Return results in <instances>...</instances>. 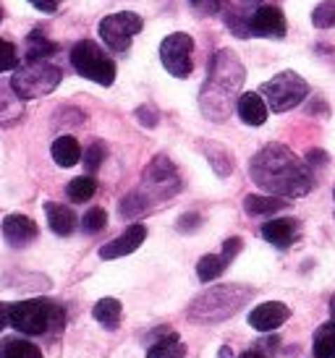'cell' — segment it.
Here are the masks:
<instances>
[{
    "label": "cell",
    "instance_id": "obj_1",
    "mask_svg": "<svg viewBox=\"0 0 335 358\" xmlns=\"http://www.w3.org/2000/svg\"><path fill=\"white\" fill-rule=\"evenodd\" d=\"M249 176L257 186L273 196L296 199L315 189V176L306 162L283 144H267L249 162Z\"/></svg>",
    "mask_w": 335,
    "mask_h": 358
},
{
    "label": "cell",
    "instance_id": "obj_2",
    "mask_svg": "<svg viewBox=\"0 0 335 358\" xmlns=\"http://www.w3.org/2000/svg\"><path fill=\"white\" fill-rule=\"evenodd\" d=\"M244 79H247V71L236 52L228 48L217 50L210 58L207 81L199 92V108L205 113V118L215 120V123L228 120L238 92L244 87Z\"/></svg>",
    "mask_w": 335,
    "mask_h": 358
},
{
    "label": "cell",
    "instance_id": "obj_3",
    "mask_svg": "<svg viewBox=\"0 0 335 358\" xmlns=\"http://www.w3.org/2000/svg\"><path fill=\"white\" fill-rule=\"evenodd\" d=\"M8 324L21 335L40 338V335H58L66 327V308L50 299H27L8 303Z\"/></svg>",
    "mask_w": 335,
    "mask_h": 358
},
{
    "label": "cell",
    "instance_id": "obj_4",
    "mask_svg": "<svg viewBox=\"0 0 335 358\" xmlns=\"http://www.w3.org/2000/svg\"><path fill=\"white\" fill-rule=\"evenodd\" d=\"M252 296H254V288H247V285H215V288L205 290L202 296L191 301L189 319L202 322V324H207V322L210 324L226 322L244 303H249Z\"/></svg>",
    "mask_w": 335,
    "mask_h": 358
},
{
    "label": "cell",
    "instance_id": "obj_5",
    "mask_svg": "<svg viewBox=\"0 0 335 358\" xmlns=\"http://www.w3.org/2000/svg\"><path fill=\"white\" fill-rule=\"evenodd\" d=\"M60 79H63V71L50 63V60H27L21 69H16L13 73V90L21 100H40L48 97L50 92L58 90Z\"/></svg>",
    "mask_w": 335,
    "mask_h": 358
},
{
    "label": "cell",
    "instance_id": "obj_6",
    "mask_svg": "<svg viewBox=\"0 0 335 358\" xmlns=\"http://www.w3.org/2000/svg\"><path fill=\"white\" fill-rule=\"evenodd\" d=\"M71 66L81 79L95 81L100 87H110L116 81V63L95 40H81L71 48Z\"/></svg>",
    "mask_w": 335,
    "mask_h": 358
},
{
    "label": "cell",
    "instance_id": "obj_7",
    "mask_svg": "<svg viewBox=\"0 0 335 358\" xmlns=\"http://www.w3.org/2000/svg\"><path fill=\"white\" fill-rule=\"evenodd\" d=\"M259 94L265 97L267 108L273 113H286V110H294L296 105H301L306 100L309 84L294 71H283V73L273 76L270 81H265L259 87Z\"/></svg>",
    "mask_w": 335,
    "mask_h": 358
},
{
    "label": "cell",
    "instance_id": "obj_8",
    "mask_svg": "<svg viewBox=\"0 0 335 358\" xmlns=\"http://www.w3.org/2000/svg\"><path fill=\"white\" fill-rule=\"evenodd\" d=\"M139 189L147 194V199L152 201V204L176 196L178 191H181V178H178L176 165H173L165 155H158V157L144 168V176H142V186H139Z\"/></svg>",
    "mask_w": 335,
    "mask_h": 358
},
{
    "label": "cell",
    "instance_id": "obj_9",
    "mask_svg": "<svg viewBox=\"0 0 335 358\" xmlns=\"http://www.w3.org/2000/svg\"><path fill=\"white\" fill-rule=\"evenodd\" d=\"M142 29H144V19L134 10H121V13L105 16L97 27L102 42L116 52H126L131 48L134 34H139Z\"/></svg>",
    "mask_w": 335,
    "mask_h": 358
},
{
    "label": "cell",
    "instance_id": "obj_10",
    "mask_svg": "<svg viewBox=\"0 0 335 358\" xmlns=\"http://www.w3.org/2000/svg\"><path fill=\"white\" fill-rule=\"evenodd\" d=\"M191 52H194V40L186 31L168 34L165 40L160 42V60H163L168 73H173L176 79H186L191 73V69H194Z\"/></svg>",
    "mask_w": 335,
    "mask_h": 358
},
{
    "label": "cell",
    "instance_id": "obj_11",
    "mask_svg": "<svg viewBox=\"0 0 335 358\" xmlns=\"http://www.w3.org/2000/svg\"><path fill=\"white\" fill-rule=\"evenodd\" d=\"M286 16L275 6H262L254 13L244 16V34L241 37H262V40H283L286 37Z\"/></svg>",
    "mask_w": 335,
    "mask_h": 358
},
{
    "label": "cell",
    "instance_id": "obj_12",
    "mask_svg": "<svg viewBox=\"0 0 335 358\" xmlns=\"http://www.w3.org/2000/svg\"><path fill=\"white\" fill-rule=\"evenodd\" d=\"M241 246H244L241 238H228L226 243H223V251H220V254H205V257L197 262V278L202 280V282L217 280L228 269V264L233 262V257L241 251Z\"/></svg>",
    "mask_w": 335,
    "mask_h": 358
},
{
    "label": "cell",
    "instance_id": "obj_13",
    "mask_svg": "<svg viewBox=\"0 0 335 358\" xmlns=\"http://www.w3.org/2000/svg\"><path fill=\"white\" fill-rule=\"evenodd\" d=\"M0 230H3V238H6V243H8V246H13V249H24V246H27V243H32V241L37 238V233H40L37 222H34L32 217H27V215H19V212L6 215V217H3V225H0Z\"/></svg>",
    "mask_w": 335,
    "mask_h": 358
},
{
    "label": "cell",
    "instance_id": "obj_14",
    "mask_svg": "<svg viewBox=\"0 0 335 358\" xmlns=\"http://www.w3.org/2000/svg\"><path fill=\"white\" fill-rule=\"evenodd\" d=\"M288 319H291V308L286 303H280V301H265V303L252 308L249 324L257 332H275L280 324H286Z\"/></svg>",
    "mask_w": 335,
    "mask_h": 358
},
{
    "label": "cell",
    "instance_id": "obj_15",
    "mask_svg": "<svg viewBox=\"0 0 335 358\" xmlns=\"http://www.w3.org/2000/svg\"><path fill=\"white\" fill-rule=\"evenodd\" d=\"M144 241H147V225L134 222V225H128V228L121 233L118 238L110 241V243H105V246L100 249V259H121V257H126V254H134Z\"/></svg>",
    "mask_w": 335,
    "mask_h": 358
},
{
    "label": "cell",
    "instance_id": "obj_16",
    "mask_svg": "<svg viewBox=\"0 0 335 358\" xmlns=\"http://www.w3.org/2000/svg\"><path fill=\"white\" fill-rule=\"evenodd\" d=\"M24 102L11 79H0V129H8V126H16L21 118H24Z\"/></svg>",
    "mask_w": 335,
    "mask_h": 358
},
{
    "label": "cell",
    "instance_id": "obj_17",
    "mask_svg": "<svg viewBox=\"0 0 335 358\" xmlns=\"http://www.w3.org/2000/svg\"><path fill=\"white\" fill-rule=\"evenodd\" d=\"M259 233H262V238H265L267 243H273L275 249H288L296 241V236H299V222H296L294 217L267 220Z\"/></svg>",
    "mask_w": 335,
    "mask_h": 358
},
{
    "label": "cell",
    "instance_id": "obj_18",
    "mask_svg": "<svg viewBox=\"0 0 335 358\" xmlns=\"http://www.w3.org/2000/svg\"><path fill=\"white\" fill-rule=\"evenodd\" d=\"M236 113L247 126H262V123L267 120L270 108H267L265 97H262L259 92H247V94H238Z\"/></svg>",
    "mask_w": 335,
    "mask_h": 358
},
{
    "label": "cell",
    "instance_id": "obj_19",
    "mask_svg": "<svg viewBox=\"0 0 335 358\" xmlns=\"http://www.w3.org/2000/svg\"><path fill=\"white\" fill-rule=\"evenodd\" d=\"M45 215H48L50 230L55 236H60V238L71 236L76 230V222H79V217L74 215V209L69 204H58V201H45Z\"/></svg>",
    "mask_w": 335,
    "mask_h": 358
},
{
    "label": "cell",
    "instance_id": "obj_20",
    "mask_svg": "<svg viewBox=\"0 0 335 358\" xmlns=\"http://www.w3.org/2000/svg\"><path fill=\"white\" fill-rule=\"evenodd\" d=\"M147 358H186V345L176 332H163L147 348Z\"/></svg>",
    "mask_w": 335,
    "mask_h": 358
},
{
    "label": "cell",
    "instance_id": "obj_21",
    "mask_svg": "<svg viewBox=\"0 0 335 358\" xmlns=\"http://www.w3.org/2000/svg\"><path fill=\"white\" fill-rule=\"evenodd\" d=\"M288 207V199L283 196H259V194H249L244 199V212L252 215V217H265V215H275L280 209Z\"/></svg>",
    "mask_w": 335,
    "mask_h": 358
},
{
    "label": "cell",
    "instance_id": "obj_22",
    "mask_svg": "<svg viewBox=\"0 0 335 358\" xmlns=\"http://www.w3.org/2000/svg\"><path fill=\"white\" fill-rule=\"evenodd\" d=\"M50 155H53L55 165H60V168H74L81 159V147L74 136H58L50 147Z\"/></svg>",
    "mask_w": 335,
    "mask_h": 358
},
{
    "label": "cell",
    "instance_id": "obj_23",
    "mask_svg": "<svg viewBox=\"0 0 335 358\" xmlns=\"http://www.w3.org/2000/svg\"><path fill=\"white\" fill-rule=\"evenodd\" d=\"M92 317L97 319L105 329H118L121 317H123V306L118 299H100L92 308Z\"/></svg>",
    "mask_w": 335,
    "mask_h": 358
},
{
    "label": "cell",
    "instance_id": "obj_24",
    "mask_svg": "<svg viewBox=\"0 0 335 358\" xmlns=\"http://www.w3.org/2000/svg\"><path fill=\"white\" fill-rule=\"evenodd\" d=\"M58 52V45L45 37L42 29H32L27 37V60H50Z\"/></svg>",
    "mask_w": 335,
    "mask_h": 358
},
{
    "label": "cell",
    "instance_id": "obj_25",
    "mask_svg": "<svg viewBox=\"0 0 335 358\" xmlns=\"http://www.w3.org/2000/svg\"><path fill=\"white\" fill-rule=\"evenodd\" d=\"M0 358H45L42 350L24 338H3L0 340Z\"/></svg>",
    "mask_w": 335,
    "mask_h": 358
},
{
    "label": "cell",
    "instance_id": "obj_26",
    "mask_svg": "<svg viewBox=\"0 0 335 358\" xmlns=\"http://www.w3.org/2000/svg\"><path fill=\"white\" fill-rule=\"evenodd\" d=\"M333 353H335V319H330V322H325V324L315 332L312 356L315 358H330Z\"/></svg>",
    "mask_w": 335,
    "mask_h": 358
},
{
    "label": "cell",
    "instance_id": "obj_27",
    "mask_svg": "<svg viewBox=\"0 0 335 358\" xmlns=\"http://www.w3.org/2000/svg\"><path fill=\"white\" fill-rule=\"evenodd\" d=\"M95 191H97V180L92 178V176H79V178L69 180V186H66V196H69L74 204H84L95 196Z\"/></svg>",
    "mask_w": 335,
    "mask_h": 358
},
{
    "label": "cell",
    "instance_id": "obj_28",
    "mask_svg": "<svg viewBox=\"0 0 335 358\" xmlns=\"http://www.w3.org/2000/svg\"><path fill=\"white\" fill-rule=\"evenodd\" d=\"M149 207H152V201L147 199V194L142 189H134L128 196L121 199V217H126V220L139 217V215H144Z\"/></svg>",
    "mask_w": 335,
    "mask_h": 358
},
{
    "label": "cell",
    "instance_id": "obj_29",
    "mask_svg": "<svg viewBox=\"0 0 335 358\" xmlns=\"http://www.w3.org/2000/svg\"><path fill=\"white\" fill-rule=\"evenodd\" d=\"M205 152H207L210 165L215 168L217 176H228V173L233 170V157H231V155H228L223 147H217V144H210V147H205Z\"/></svg>",
    "mask_w": 335,
    "mask_h": 358
},
{
    "label": "cell",
    "instance_id": "obj_30",
    "mask_svg": "<svg viewBox=\"0 0 335 358\" xmlns=\"http://www.w3.org/2000/svg\"><path fill=\"white\" fill-rule=\"evenodd\" d=\"M312 24L317 29H335V0H322L312 10Z\"/></svg>",
    "mask_w": 335,
    "mask_h": 358
},
{
    "label": "cell",
    "instance_id": "obj_31",
    "mask_svg": "<svg viewBox=\"0 0 335 358\" xmlns=\"http://www.w3.org/2000/svg\"><path fill=\"white\" fill-rule=\"evenodd\" d=\"M105 225H108V212L102 207L87 209V215L81 217V230H84L87 236H95L100 230H105Z\"/></svg>",
    "mask_w": 335,
    "mask_h": 358
},
{
    "label": "cell",
    "instance_id": "obj_32",
    "mask_svg": "<svg viewBox=\"0 0 335 358\" xmlns=\"http://www.w3.org/2000/svg\"><path fill=\"white\" fill-rule=\"evenodd\" d=\"M105 155H108L105 144H102V141H92L87 147V152L81 155V157H84V168H87L89 173H97L100 165L105 162Z\"/></svg>",
    "mask_w": 335,
    "mask_h": 358
},
{
    "label": "cell",
    "instance_id": "obj_33",
    "mask_svg": "<svg viewBox=\"0 0 335 358\" xmlns=\"http://www.w3.org/2000/svg\"><path fill=\"white\" fill-rule=\"evenodd\" d=\"M16 69H19V55H16L13 42L0 40V73H6V71H16Z\"/></svg>",
    "mask_w": 335,
    "mask_h": 358
},
{
    "label": "cell",
    "instance_id": "obj_34",
    "mask_svg": "<svg viewBox=\"0 0 335 358\" xmlns=\"http://www.w3.org/2000/svg\"><path fill=\"white\" fill-rule=\"evenodd\" d=\"M189 6L197 10L199 16H215L220 10V0H189Z\"/></svg>",
    "mask_w": 335,
    "mask_h": 358
},
{
    "label": "cell",
    "instance_id": "obj_35",
    "mask_svg": "<svg viewBox=\"0 0 335 358\" xmlns=\"http://www.w3.org/2000/svg\"><path fill=\"white\" fill-rule=\"evenodd\" d=\"M137 118L142 126H147V129H155L158 126V110L152 108V105H142V108H137Z\"/></svg>",
    "mask_w": 335,
    "mask_h": 358
},
{
    "label": "cell",
    "instance_id": "obj_36",
    "mask_svg": "<svg viewBox=\"0 0 335 358\" xmlns=\"http://www.w3.org/2000/svg\"><path fill=\"white\" fill-rule=\"evenodd\" d=\"M199 225H202V217H199L197 212L184 215V217L178 220V230H181V233H191V230H197Z\"/></svg>",
    "mask_w": 335,
    "mask_h": 358
},
{
    "label": "cell",
    "instance_id": "obj_37",
    "mask_svg": "<svg viewBox=\"0 0 335 358\" xmlns=\"http://www.w3.org/2000/svg\"><path fill=\"white\" fill-rule=\"evenodd\" d=\"M29 3L42 13H55L58 10V0H29Z\"/></svg>",
    "mask_w": 335,
    "mask_h": 358
},
{
    "label": "cell",
    "instance_id": "obj_38",
    "mask_svg": "<svg viewBox=\"0 0 335 358\" xmlns=\"http://www.w3.org/2000/svg\"><path fill=\"white\" fill-rule=\"evenodd\" d=\"M306 159H309V165H315V162H317V165H325L327 155L322 150H309V152H306Z\"/></svg>",
    "mask_w": 335,
    "mask_h": 358
},
{
    "label": "cell",
    "instance_id": "obj_39",
    "mask_svg": "<svg viewBox=\"0 0 335 358\" xmlns=\"http://www.w3.org/2000/svg\"><path fill=\"white\" fill-rule=\"evenodd\" d=\"M8 327V303L0 301V332Z\"/></svg>",
    "mask_w": 335,
    "mask_h": 358
},
{
    "label": "cell",
    "instance_id": "obj_40",
    "mask_svg": "<svg viewBox=\"0 0 335 358\" xmlns=\"http://www.w3.org/2000/svg\"><path fill=\"white\" fill-rule=\"evenodd\" d=\"M238 358H267V356L259 348H252V350H247V353H241Z\"/></svg>",
    "mask_w": 335,
    "mask_h": 358
},
{
    "label": "cell",
    "instance_id": "obj_41",
    "mask_svg": "<svg viewBox=\"0 0 335 358\" xmlns=\"http://www.w3.org/2000/svg\"><path fill=\"white\" fill-rule=\"evenodd\" d=\"M220 358H233V350L228 348V345L226 348H220Z\"/></svg>",
    "mask_w": 335,
    "mask_h": 358
},
{
    "label": "cell",
    "instance_id": "obj_42",
    "mask_svg": "<svg viewBox=\"0 0 335 358\" xmlns=\"http://www.w3.org/2000/svg\"><path fill=\"white\" fill-rule=\"evenodd\" d=\"M330 317L335 319V296H333V299H330Z\"/></svg>",
    "mask_w": 335,
    "mask_h": 358
},
{
    "label": "cell",
    "instance_id": "obj_43",
    "mask_svg": "<svg viewBox=\"0 0 335 358\" xmlns=\"http://www.w3.org/2000/svg\"><path fill=\"white\" fill-rule=\"evenodd\" d=\"M0 21H3V10H0Z\"/></svg>",
    "mask_w": 335,
    "mask_h": 358
},
{
    "label": "cell",
    "instance_id": "obj_44",
    "mask_svg": "<svg viewBox=\"0 0 335 358\" xmlns=\"http://www.w3.org/2000/svg\"><path fill=\"white\" fill-rule=\"evenodd\" d=\"M333 199H335V189H333Z\"/></svg>",
    "mask_w": 335,
    "mask_h": 358
},
{
    "label": "cell",
    "instance_id": "obj_45",
    "mask_svg": "<svg viewBox=\"0 0 335 358\" xmlns=\"http://www.w3.org/2000/svg\"><path fill=\"white\" fill-rule=\"evenodd\" d=\"M330 358H335V353H333V356H330Z\"/></svg>",
    "mask_w": 335,
    "mask_h": 358
}]
</instances>
